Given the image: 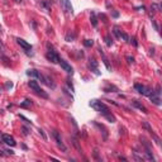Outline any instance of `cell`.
I'll return each mask as SVG.
<instances>
[{"label": "cell", "mask_w": 162, "mask_h": 162, "mask_svg": "<svg viewBox=\"0 0 162 162\" xmlns=\"http://www.w3.org/2000/svg\"><path fill=\"white\" fill-rule=\"evenodd\" d=\"M22 131H23V134H24V136H28V134H29V129H28L27 127H22Z\"/></svg>", "instance_id": "obj_30"}, {"label": "cell", "mask_w": 162, "mask_h": 162, "mask_svg": "<svg viewBox=\"0 0 162 162\" xmlns=\"http://www.w3.org/2000/svg\"><path fill=\"white\" fill-rule=\"evenodd\" d=\"M90 20H91V24L93 27H98V18H96V15H95V13L93 12L91 15H90Z\"/></svg>", "instance_id": "obj_15"}, {"label": "cell", "mask_w": 162, "mask_h": 162, "mask_svg": "<svg viewBox=\"0 0 162 162\" xmlns=\"http://www.w3.org/2000/svg\"><path fill=\"white\" fill-rule=\"evenodd\" d=\"M156 94H157L158 95V96H160V95H161V86L160 85H157V86H156V91H154Z\"/></svg>", "instance_id": "obj_32"}, {"label": "cell", "mask_w": 162, "mask_h": 162, "mask_svg": "<svg viewBox=\"0 0 162 162\" xmlns=\"http://www.w3.org/2000/svg\"><path fill=\"white\" fill-rule=\"evenodd\" d=\"M120 38H122L123 41H125V42H129V37H128V34H127V33H124V32H122Z\"/></svg>", "instance_id": "obj_24"}, {"label": "cell", "mask_w": 162, "mask_h": 162, "mask_svg": "<svg viewBox=\"0 0 162 162\" xmlns=\"http://www.w3.org/2000/svg\"><path fill=\"white\" fill-rule=\"evenodd\" d=\"M53 137H54V141H56V143H57V146L63 151V152H66L67 151V148H66V146L62 143V139H61V137H60V133L57 132V131H53Z\"/></svg>", "instance_id": "obj_8"}, {"label": "cell", "mask_w": 162, "mask_h": 162, "mask_svg": "<svg viewBox=\"0 0 162 162\" xmlns=\"http://www.w3.org/2000/svg\"><path fill=\"white\" fill-rule=\"evenodd\" d=\"M46 57H47V60L49 61V62H52V63H58V61H60L58 54L56 53L53 49H52V51H48V52H47Z\"/></svg>", "instance_id": "obj_6"}, {"label": "cell", "mask_w": 162, "mask_h": 162, "mask_svg": "<svg viewBox=\"0 0 162 162\" xmlns=\"http://www.w3.org/2000/svg\"><path fill=\"white\" fill-rule=\"evenodd\" d=\"M149 54H151V56L154 54V49H153V48H149Z\"/></svg>", "instance_id": "obj_38"}, {"label": "cell", "mask_w": 162, "mask_h": 162, "mask_svg": "<svg viewBox=\"0 0 162 162\" xmlns=\"http://www.w3.org/2000/svg\"><path fill=\"white\" fill-rule=\"evenodd\" d=\"M0 32H1V25H0Z\"/></svg>", "instance_id": "obj_41"}, {"label": "cell", "mask_w": 162, "mask_h": 162, "mask_svg": "<svg viewBox=\"0 0 162 162\" xmlns=\"http://www.w3.org/2000/svg\"><path fill=\"white\" fill-rule=\"evenodd\" d=\"M31 105H32V101H31L29 99H25L23 103H20V107H22V108H29Z\"/></svg>", "instance_id": "obj_19"}, {"label": "cell", "mask_w": 162, "mask_h": 162, "mask_svg": "<svg viewBox=\"0 0 162 162\" xmlns=\"http://www.w3.org/2000/svg\"><path fill=\"white\" fill-rule=\"evenodd\" d=\"M134 89H136V91H138L139 94H142V95H146V96H147V95H148L151 91H152L149 87L142 85V84H136V85H134Z\"/></svg>", "instance_id": "obj_4"}, {"label": "cell", "mask_w": 162, "mask_h": 162, "mask_svg": "<svg viewBox=\"0 0 162 162\" xmlns=\"http://www.w3.org/2000/svg\"><path fill=\"white\" fill-rule=\"evenodd\" d=\"M41 7L44 8V10L49 12V9H51V1H41Z\"/></svg>", "instance_id": "obj_16"}, {"label": "cell", "mask_w": 162, "mask_h": 162, "mask_svg": "<svg viewBox=\"0 0 162 162\" xmlns=\"http://www.w3.org/2000/svg\"><path fill=\"white\" fill-rule=\"evenodd\" d=\"M38 132H39V134L42 136V138H43V141H47V136H46V133H44V131H43V129H39V131H38Z\"/></svg>", "instance_id": "obj_28"}, {"label": "cell", "mask_w": 162, "mask_h": 162, "mask_svg": "<svg viewBox=\"0 0 162 162\" xmlns=\"http://www.w3.org/2000/svg\"><path fill=\"white\" fill-rule=\"evenodd\" d=\"M0 51H1V52H4V51H5V46L3 44V42H1V41H0Z\"/></svg>", "instance_id": "obj_35"}, {"label": "cell", "mask_w": 162, "mask_h": 162, "mask_svg": "<svg viewBox=\"0 0 162 162\" xmlns=\"http://www.w3.org/2000/svg\"><path fill=\"white\" fill-rule=\"evenodd\" d=\"M129 42L133 44L134 47H138V42H137V39H136V37H133V38H129Z\"/></svg>", "instance_id": "obj_27"}, {"label": "cell", "mask_w": 162, "mask_h": 162, "mask_svg": "<svg viewBox=\"0 0 162 162\" xmlns=\"http://www.w3.org/2000/svg\"><path fill=\"white\" fill-rule=\"evenodd\" d=\"M144 154H146V158H147V160L154 161V157H153V154H152V152H151L149 148H144Z\"/></svg>", "instance_id": "obj_14"}, {"label": "cell", "mask_w": 162, "mask_h": 162, "mask_svg": "<svg viewBox=\"0 0 162 162\" xmlns=\"http://www.w3.org/2000/svg\"><path fill=\"white\" fill-rule=\"evenodd\" d=\"M75 39V33L74 32H69L67 34H66V41L67 42H72Z\"/></svg>", "instance_id": "obj_17"}, {"label": "cell", "mask_w": 162, "mask_h": 162, "mask_svg": "<svg viewBox=\"0 0 162 162\" xmlns=\"http://www.w3.org/2000/svg\"><path fill=\"white\" fill-rule=\"evenodd\" d=\"M27 75L31 76V77H34V79H38V77H39V75H41V72L37 71V70H34V69H31V70L27 71Z\"/></svg>", "instance_id": "obj_13"}, {"label": "cell", "mask_w": 162, "mask_h": 162, "mask_svg": "<svg viewBox=\"0 0 162 162\" xmlns=\"http://www.w3.org/2000/svg\"><path fill=\"white\" fill-rule=\"evenodd\" d=\"M132 105H133V107H134V108H137L138 110H141V111H143V113H144V114H147V113H148V110H147V108H146V107H144V105H143V104H141V103H139V101H138V100H132Z\"/></svg>", "instance_id": "obj_12"}, {"label": "cell", "mask_w": 162, "mask_h": 162, "mask_svg": "<svg viewBox=\"0 0 162 162\" xmlns=\"http://www.w3.org/2000/svg\"><path fill=\"white\" fill-rule=\"evenodd\" d=\"M5 86H7V89H12L13 87V84L12 82H7V84H5Z\"/></svg>", "instance_id": "obj_36"}, {"label": "cell", "mask_w": 162, "mask_h": 162, "mask_svg": "<svg viewBox=\"0 0 162 162\" xmlns=\"http://www.w3.org/2000/svg\"><path fill=\"white\" fill-rule=\"evenodd\" d=\"M74 144L76 146V148L79 149V152H81V148H80V146H79V143H77V139H74Z\"/></svg>", "instance_id": "obj_33"}, {"label": "cell", "mask_w": 162, "mask_h": 162, "mask_svg": "<svg viewBox=\"0 0 162 162\" xmlns=\"http://www.w3.org/2000/svg\"><path fill=\"white\" fill-rule=\"evenodd\" d=\"M147 96L149 98V100H151V101H152L154 105H157V107H160V105H161V99H160V96H158V95L156 94L153 90L151 91V93L147 95Z\"/></svg>", "instance_id": "obj_10"}, {"label": "cell", "mask_w": 162, "mask_h": 162, "mask_svg": "<svg viewBox=\"0 0 162 162\" xmlns=\"http://www.w3.org/2000/svg\"><path fill=\"white\" fill-rule=\"evenodd\" d=\"M151 10H157V12H158V10H161V7L158 4H152V5H151Z\"/></svg>", "instance_id": "obj_26"}, {"label": "cell", "mask_w": 162, "mask_h": 162, "mask_svg": "<svg viewBox=\"0 0 162 162\" xmlns=\"http://www.w3.org/2000/svg\"><path fill=\"white\" fill-rule=\"evenodd\" d=\"M105 43H107L108 47H110L111 44H113V38H111L110 36H107V37H105Z\"/></svg>", "instance_id": "obj_21"}, {"label": "cell", "mask_w": 162, "mask_h": 162, "mask_svg": "<svg viewBox=\"0 0 162 162\" xmlns=\"http://www.w3.org/2000/svg\"><path fill=\"white\" fill-rule=\"evenodd\" d=\"M113 33L115 34V37H116V38H119V39H120L122 31H120V28H119V27H114V28H113Z\"/></svg>", "instance_id": "obj_18"}, {"label": "cell", "mask_w": 162, "mask_h": 162, "mask_svg": "<svg viewBox=\"0 0 162 162\" xmlns=\"http://www.w3.org/2000/svg\"><path fill=\"white\" fill-rule=\"evenodd\" d=\"M0 93H1V91H0Z\"/></svg>", "instance_id": "obj_42"}, {"label": "cell", "mask_w": 162, "mask_h": 162, "mask_svg": "<svg viewBox=\"0 0 162 162\" xmlns=\"http://www.w3.org/2000/svg\"><path fill=\"white\" fill-rule=\"evenodd\" d=\"M111 90H114V91H118V89H116L115 86H107L104 89V91L105 93H111Z\"/></svg>", "instance_id": "obj_23"}, {"label": "cell", "mask_w": 162, "mask_h": 162, "mask_svg": "<svg viewBox=\"0 0 162 162\" xmlns=\"http://www.w3.org/2000/svg\"><path fill=\"white\" fill-rule=\"evenodd\" d=\"M1 141H3L5 144H8V146H10V147H14V146H16L15 139H14L12 136H9V134H3V136H1Z\"/></svg>", "instance_id": "obj_7"}, {"label": "cell", "mask_w": 162, "mask_h": 162, "mask_svg": "<svg viewBox=\"0 0 162 162\" xmlns=\"http://www.w3.org/2000/svg\"><path fill=\"white\" fill-rule=\"evenodd\" d=\"M100 16H101V19H103V22H107V16H105L104 14H101V15H100Z\"/></svg>", "instance_id": "obj_39"}, {"label": "cell", "mask_w": 162, "mask_h": 162, "mask_svg": "<svg viewBox=\"0 0 162 162\" xmlns=\"http://www.w3.org/2000/svg\"><path fill=\"white\" fill-rule=\"evenodd\" d=\"M151 22H152V25L154 27V29H156V31H160V28H158L157 23H156V20H154V19H152V20H151Z\"/></svg>", "instance_id": "obj_31"}, {"label": "cell", "mask_w": 162, "mask_h": 162, "mask_svg": "<svg viewBox=\"0 0 162 162\" xmlns=\"http://www.w3.org/2000/svg\"><path fill=\"white\" fill-rule=\"evenodd\" d=\"M103 62H104V65L107 66V69L109 70V71H111V66H110V63H109V60L105 57V56L103 54Z\"/></svg>", "instance_id": "obj_20"}, {"label": "cell", "mask_w": 162, "mask_h": 162, "mask_svg": "<svg viewBox=\"0 0 162 162\" xmlns=\"http://www.w3.org/2000/svg\"><path fill=\"white\" fill-rule=\"evenodd\" d=\"M89 69H90L96 76L100 75V71L98 69V62H96V60H95V58H90V61H89Z\"/></svg>", "instance_id": "obj_9"}, {"label": "cell", "mask_w": 162, "mask_h": 162, "mask_svg": "<svg viewBox=\"0 0 162 162\" xmlns=\"http://www.w3.org/2000/svg\"><path fill=\"white\" fill-rule=\"evenodd\" d=\"M16 43H18L19 46H20L22 48H23L28 54H32V52H29V51H32V46H31V44L28 43L27 41L22 39V38H16Z\"/></svg>", "instance_id": "obj_3"}, {"label": "cell", "mask_w": 162, "mask_h": 162, "mask_svg": "<svg viewBox=\"0 0 162 162\" xmlns=\"http://www.w3.org/2000/svg\"><path fill=\"white\" fill-rule=\"evenodd\" d=\"M15 3H22V0H15Z\"/></svg>", "instance_id": "obj_40"}, {"label": "cell", "mask_w": 162, "mask_h": 162, "mask_svg": "<svg viewBox=\"0 0 162 162\" xmlns=\"http://www.w3.org/2000/svg\"><path fill=\"white\" fill-rule=\"evenodd\" d=\"M125 60H127V62L129 63V65L134 62V58H133V57H131V56H127V57H125Z\"/></svg>", "instance_id": "obj_29"}, {"label": "cell", "mask_w": 162, "mask_h": 162, "mask_svg": "<svg viewBox=\"0 0 162 162\" xmlns=\"http://www.w3.org/2000/svg\"><path fill=\"white\" fill-rule=\"evenodd\" d=\"M142 125H143V128H146V129H147L149 133H151V132H153V131H152V128L149 127V124H148L147 122H143V123H142Z\"/></svg>", "instance_id": "obj_25"}, {"label": "cell", "mask_w": 162, "mask_h": 162, "mask_svg": "<svg viewBox=\"0 0 162 162\" xmlns=\"http://www.w3.org/2000/svg\"><path fill=\"white\" fill-rule=\"evenodd\" d=\"M19 116H20V119H23V120H24L25 123H28V124H29V123H31V120H29V119H27V118H25L24 115H19Z\"/></svg>", "instance_id": "obj_34"}, {"label": "cell", "mask_w": 162, "mask_h": 162, "mask_svg": "<svg viewBox=\"0 0 162 162\" xmlns=\"http://www.w3.org/2000/svg\"><path fill=\"white\" fill-rule=\"evenodd\" d=\"M60 3H61V5H62V8L66 13H71V14L74 13V9H72V5L70 3V0H60Z\"/></svg>", "instance_id": "obj_11"}, {"label": "cell", "mask_w": 162, "mask_h": 162, "mask_svg": "<svg viewBox=\"0 0 162 162\" xmlns=\"http://www.w3.org/2000/svg\"><path fill=\"white\" fill-rule=\"evenodd\" d=\"M93 44H94L93 39H85V41H84V46H85V47H91Z\"/></svg>", "instance_id": "obj_22"}, {"label": "cell", "mask_w": 162, "mask_h": 162, "mask_svg": "<svg viewBox=\"0 0 162 162\" xmlns=\"http://www.w3.org/2000/svg\"><path fill=\"white\" fill-rule=\"evenodd\" d=\"M111 15H113V18H118V16H119V13H118V12H113V14H111Z\"/></svg>", "instance_id": "obj_37"}, {"label": "cell", "mask_w": 162, "mask_h": 162, "mask_svg": "<svg viewBox=\"0 0 162 162\" xmlns=\"http://www.w3.org/2000/svg\"><path fill=\"white\" fill-rule=\"evenodd\" d=\"M28 86H29L37 95H39L41 98H43V99H48V94L44 91V90H42L41 86L38 85V82H37L36 80H31L29 82H28Z\"/></svg>", "instance_id": "obj_2"}, {"label": "cell", "mask_w": 162, "mask_h": 162, "mask_svg": "<svg viewBox=\"0 0 162 162\" xmlns=\"http://www.w3.org/2000/svg\"><path fill=\"white\" fill-rule=\"evenodd\" d=\"M58 63H60V66H61V69H62L63 71H66L67 74H74V69L71 67V65L67 62V61H65V60H60L58 61Z\"/></svg>", "instance_id": "obj_5"}, {"label": "cell", "mask_w": 162, "mask_h": 162, "mask_svg": "<svg viewBox=\"0 0 162 162\" xmlns=\"http://www.w3.org/2000/svg\"><path fill=\"white\" fill-rule=\"evenodd\" d=\"M89 105H90L91 108H94L96 111H99V113L101 115H104V116L108 115L109 113H111L110 109L107 107V105H105L103 101H99V100H91V101L89 103Z\"/></svg>", "instance_id": "obj_1"}]
</instances>
